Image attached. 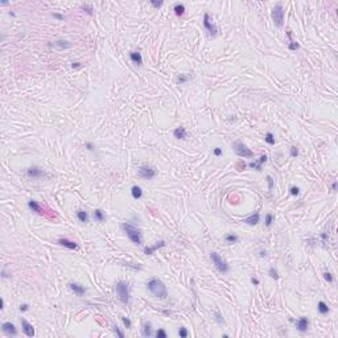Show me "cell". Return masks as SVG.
<instances>
[{
  "label": "cell",
  "instance_id": "6da1fadb",
  "mask_svg": "<svg viewBox=\"0 0 338 338\" xmlns=\"http://www.w3.org/2000/svg\"><path fill=\"white\" fill-rule=\"evenodd\" d=\"M147 288L148 291L155 296V297L159 299H166L168 297V289H166V285L157 277H153L147 283Z\"/></svg>",
  "mask_w": 338,
  "mask_h": 338
},
{
  "label": "cell",
  "instance_id": "7a4b0ae2",
  "mask_svg": "<svg viewBox=\"0 0 338 338\" xmlns=\"http://www.w3.org/2000/svg\"><path fill=\"white\" fill-rule=\"evenodd\" d=\"M122 227H123L124 233L127 234V237L129 238V240H131L132 243L137 244V246H140V244L143 243L141 233H140V230H139L136 226H133L132 223H128V222H124V223L122 225Z\"/></svg>",
  "mask_w": 338,
  "mask_h": 338
},
{
  "label": "cell",
  "instance_id": "3957f363",
  "mask_svg": "<svg viewBox=\"0 0 338 338\" xmlns=\"http://www.w3.org/2000/svg\"><path fill=\"white\" fill-rule=\"evenodd\" d=\"M115 291L119 296V300L123 304H128L129 303V285L126 281H118L116 285H115Z\"/></svg>",
  "mask_w": 338,
  "mask_h": 338
},
{
  "label": "cell",
  "instance_id": "277c9868",
  "mask_svg": "<svg viewBox=\"0 0 338 338\" xmlns=\"http://www.w3.org/2000/svg\"><path fill=\"white\" fill-rule=\"evenodd\" d=\"M210 259H211L213 264L217 267V270H218L221 274H227V272L230 271L229 263L226 262L225 259H222V256L219 255V254H217V252H210Z\"/></svg>",
  "mask_w": 338,
  "mask_h": 338
},
{
  "label": "cell",
  "instance_id": "5b68a950",
  "mask_svg": "<svg viewBox=\"0 0 338 338\" xmlns=\"http://www.w3.org/2000/svg\"><path fill=\"white\" fill-rule=\"evenodd\" d=\"M233 149L239 157H243V159H251V157H254V152L239 140L233 143Z\"/></svg>",
  "mask_w": 338,
  "mask_h": 338
},
{
  "label": "cell",
  "instance_id": "8992f818",
  "mask_svg": "<svg viewBox=\"0 0 338 338\" xmlns=\"http://www.w3.org/2000/svg\"><path fill=\"white\" fill-rule=\"evenodd\" d=\"M272 20L277 26H283L284 24V8L281 3H277L272 9Z\"/></svg>",
  "mask_w": 338,
  "mask_h": 338
},
{
  "label": "cell",
  "instance_id": "52a82bcc",
  "mask_svg": "<svg viewBox=\"0 0 338 338\" xmlns=\"http://www.w3.org/2000/svg\"><path fill=\"white\" fill-rule=\"evenodd\" d=\"M139 176L144 180H152L156 176V169L151 165H141L139 168Z\"/></svg>",
  "mask_w": 338,
  "mask_h": 338
},
{
  "label": "cell",
  "instance_id": "ba28073f",
  "mask_svg": "<svg viewBox=\"0 0 338 338\" xmlns=\"http://www.w3.org/2000/svg\"><path fill=\"white\" fill-rule=\"evenodd\" d=\"M203 26H205L207 33H209L211 37H215L217 35H218V29H217L214 22H211V18L209 16V13H205V15H203Z\"/></svg>",
  "mask_w": 338,
  "mask_h": 338
},
{
  "label": "cell",
  "instance_id": "9c48e42d",
  "mask_svg": "<svg viewBox=\"0 0 338 338\" xmlns=\"http://www.w3.org/2000/svg\"><path fill=\"white\" fill-rule=\"evenodd\" d=\"M2 330H3L4 334H7L9 337L17 336V329H16V326L13 325L12 322H4L3 325H2Z\"/></svg>",
  "mask_w": 338,
  "mask_h": 338
},
{
  "label": "cell",
  "instance_id": "30bf717a",
  "mask_svg": "<svg viewBox=\"0 0 338 338\" xmlns=\"http://www.w3.org/2000/svg\"><path fill=\"white\" fill-rule=\"evenodd\" d=\"M267 160H268V157L266 155H262L260 157H259L258 161H251V163L248 164V166H250V168H252V169H256L258 172H262V170H263V164H266Z\"/></svg>",
  "mask_w": 338,
  "mask_h": 338
},
{
  "label": "cell",
  "instance_id": "8fae6325",
  "mask_svg": "<svg viewBox=\"0 0 338 338\" xmlns=\"http://www.w3.org/2000/svg\"><path fill=\"white\" fill-rule=\"evenodd\" d=\"M44 174H45L44 170L39 168V166H31V168L26 169V176L29 178H40V177H43Z\"/></svg>",
  "mask_w": 338,
  "mask_h": 338
},
{
  "label": "cell",
  "instance_id": "7c38bea8",
  "mask_svg": "<svg viewBox=\"0 0 338 338\" xmlns=\"http://www.w3.org/2000/svg\"><path fill=\"white\" fill-rule=\"evenodd\" d=\"M21 328H22V332L26 337H35V328L32 326V324L28 322L25 318H21Z\"/></svg>",
  "mask_w": 338,
  "mask_h": 338
},
{
  "label": "cell",
  "instance_id": "4fadbf2b",
  "mask_svg": "<svg viewBox=\"0 0 338 338\" xmlns=\"http://www.w3.org/2000/svg\"><path fill=\"white\" fill-rule=\"evenodd\" d=\"M166 246V243H165V240H160V242H157L156 244H153V246H151V247H145L144 248V254L145 255H153V254L157 251L159 248L161 247H165Z\"/></svg>",
  "mask_w": 338,
  "mask_h": 338
},
{
  "label": "cell",
  "instance_id": "5bb4252c",
  "mask_svg": "<svg viewBox=\"0 0 338 338\" xmlns=\"http://www.w3.org/2000/svg\"><path fill=\"white\" fill-rule=\"evenodd\" d=\"M296 328L299 332H307L309 329V320L307 317H300L296 322Z\"/></svg>",
  "mask_w": 338,
  "mask_h": 338
},
{
  "label": "cell",
  "instance_id": "9a60e30c",
  "mask_svg": "<svg viewBox=\"0 0 338 338\" xmlns=\"http://www.w3.org/2000/svg\"><path fill=\"white\" fill-rule=\"evenodd\" d=\"M69 288H70L77 296H83V295L86 293V288H85V287H82V285L77 284V283H70V284H69Z\"/></svg>",
  "mask_w": 338,
  "mask_h": 338
},
{
  "label": "cell",
  "instance_id": "2e32d148",
  "mask_svg": "<svg viewBox=\"0 0 338 338\" xmlns=\"http://www.w3.org/2000/svg\"><path fill=\"white\" fill-rule=\"evenodd\" d=\"M129 59L136 65V66H141L143 65V57H141V53L139 52H131L129 53Z\"/></svg>",
  "mask_w": 338,
  "mask_h": 338
},
{
  "label": "cell",
  "instance_id": "e0dca14e",
  "mask_svg": "<svg viewBox=\"0 0 338 338\" xmlns=\"http://www.w3.org/2000/svg\"><path fill=\"white\" fill-rule=\"evenodd\" d=\"M58 244H61V246L66 247V248H70V250H77V248H78V244H77L75 242H73V240H69V239H65V238L58 239Z\"/></svg>",
  "mask_w": 338,
  "mask_h": 338
},
{
  "label": "cell",
  "instance_id": "ac0fdd59",
  "mask_svg": "<svg viewBox=\"0 0 338 338\" xmlns=\"http://www.w3.org/2000/svg\"><path fill=\"white\" fill-rule=\"evenodd\" d=\"M28 207L32 210V211H35L37 213V214H43V207L40 206V203L37 202V201H33V200H31V201H28Z\"/></svg>",
  "mask_w": 338,
  "mask_h": 338
},
{
  "label": "cell",
  "instance_id": "d6986e66",
  "mask_svg": "<svg viewBox=\"0 0 338 338\" xmlns=\"http://www.w3.org/2000/svg\"><path fill=\"white\" fill-rule=\"evenodd\" d=\"M173 135L176 139H181V140H184V139H186V129H185L184 127H177L173 131Z\"/></svg>",
  "mask_w": 338,
  "mask_h": 338
},
{
  "label": "cell",
  "instance_id": "ffe728a7",
  "mask_svg": "<svg viewBox=\"0 0 338 338\" xmlns=\"http://www.w3.org/2000/svg\"><path fill=\"white\" fill-rule=\"evenodd\" d=\"M259 219H260V215H259V213H255V214L247 217V218L244 219L243 222H244V223H247V225H258L259 223Z\"/></svg>",
  "mask_w": 338,
  "mask_h": 338
},
{
  "label": "cell",
  "instance_id": "44dd1931",
  "mask_svg": "<svg viewBox=\"0 0 338 338\" xmlns=\"http://www.w3.org/2000/svg\"><path fill=\"white\" fill-rule=\"evenodd\" d=\"M131 194H132V197L135 198V200H140V198L143 197V190H141V188L137 186V185L132 186V189H131Z\"/></svg>",
  "mask_w": 338,
  "mask_h": 338
},
{
  "label": "cell",
  "instance_id": "7402d4cb",
  "mask_svg": "<svg viewBox=\"0 0 338 338\" xmlns=\"http://www.w3.org/2000/svg\"><path fill=\"white\" fill-rule=\"evenodd\" d=\"M77 218L79 219V222H82V223H87V221H89V214H87V211L81 209V210L77 211Z\"/></svg>",
  "mask_w": 338,
  "mask_h": 338
},
{
  "label": "cell",
  "instance_id": "603a6c76",
  "mask_svg": "<svg viewBox=\"0 0 338 338\" xmlns=\"http://www.w3.org/2000/svg\"><path fill=\"white\" fill-rule=\"evenodd\" d=\"M54 45L58 46L59 49H67V48H71V46H73V44L69 43L67 40H57L54 43Z\"/></svg>",
  "mask_w": 338,
  "mask_h": 338
},
{
  "label": "cell",
  "instance_id": "cb8c5ba5",
  "mask_svg": "<svg viewBox=\"0 0 338 338\" xmlns=\"http://www.w3.org/2000/svg\"><path fill=\"white\" fill-rule=\"evenodd\" d=\"M141 334L144 336V337H151L152 336V325H151V322H145L144 325H143Z\"/></svg>",
  "mask_w": 338,
  "mask_h": 338
},
{
  "label": "cell",
  "instance_id": "d4e9b609",
  "mask_svg": "<svg viewBox=\"0 0 338 338\" xmlns=\"http://www.w3.org/2000/svg\"><path fill=\"white\" fill-rule=\"evenodd\" d=\"M173 11H174V13L177 16H182L184 12H185V6H184L182 3H176L174 7H173Z\"/></svg>",
  "mask_w": 338,
  "mask_h": 338
},
{
  "label": "cell",
  "instance_id": "484cf974",
  "mask_svg": "<svg viewBox=\"0 0 338 338\" xmlns=\"http://www.w3.org/2000/svg\"><path fill=\"white\" fill-rule=\"evenodd\" d=\"M317 309H318V312H320L321 314H328L329 313V307H328V304L326 303H324V301H320L317 304Z\"/></svg>",
  "mask_w": 338,
  "mask_h": 338
},
{
  "label": "cell",
  "instance_id": "4316f807",
  "mask_svg": "<svg viewBox=\"0 0 338 338\" xmlns=\"http://www.w3.org/2000/svg\"><path fill=\"white\" fill-rule=\"evenodd\" d=\"M94 219L96 221V222H103L104 221V218H106V215H104V213H103V210H100V209H96L95 211H94Z\"/></svg>",
  "mask_w": 338,
  "mask_h": 338
},
{
  "label": "cell",
  "instance_id": "83f0119b",
  "mask_svg": "<svg viewBox=\"0 0 338 338\" xmlns=\"http://www.w3.org/2000/svg\"><path fill=\"white\" fill-rule=\"evenodd\" d=\"M225 240L227 243H237L238 240H239V237H238V235H235V234H226L225 235Z\"/></svg>",
  "mask_w": 338,
  "mask_h": 338
},
{
  "label": "cell",
  "instance_id": "f1b7e54d",
  "mask_svg": "<svg viewBox=\"0 0 338 338\" xmlns=\"http://www.w3.org/2000/svg\"><path fill=\"white\" fill-rule=\"evenodd\" d=\"M264 140H266V143H268V144H270V145H274L275 143H276V140H275V136H274V133H272V132H267V133H266Z\"/></svg>",
  "mask_w": 338,
  "mask_h": 338
},
{
  "label": "cell",
  "instance_id": "f546056e",
  "mask_svg": "<svg viewBox=\"0 0 338 338\" xmlns=\"http://www.w3.org/2000/svg\"><path fill=\"white\" fill-rule=\"evenodd\" d=\"M189 81V75H186V74H180V75L176 78V82L178 83V85H184V83H186Z\"/></svg>",
  "mask_w": 338,
  "mask_h": 338
},
{
  "label": "cell",
  "instance_id": "4dcf8cb0",
  "mask_svg": "<svg viewBox=\"0 0 338 338\" xmlns=\"http://www.w3.org/2000/svg\"><path fill=\"white\" fill-rule=\"evenodd\" d=\"M214 320L217 321V324H219V325H222V324H225V320H223V317H222V314L219 311H217L215 314H214Z\"/></svg>",
  "mask_w": 338,
  "mask_h": 338
},
{
  "label": "cell",
  "instance_id": "1f68e13d",
  "mask_svg": "<svg viewBox=\"0 0 338 338\" xmlns=\"http://www.w3.org/2000/svg\"><path fill=\"white\" fill-rule=\"evenodd\" d=\"M81 8H82L86 13H89V15H92V11H94V8H92L91 4H82Z\"/></svg>",
  "mask_w": 338,
  "mask_h": 338
},
{
  "label": "cell",
  "instance_id": "d6a6232c",
  "mask_svg": "<svg viewBox=\"0 0 338 338\" xmlns=\"http://www.w3.org/2000/svg\"><path fill=\"white\" fill-rule=\"evenodd\" d=\"M268 275H270V276L272 277V279H275V280H276V279H279V274H277V271L275 270L274 267H271V268H270V271H268Z\"/></svg>",
  "mask_w": 338,
  "mask_h": 338
},
{
  "label": "cell",
  "instance_id": "836d02e7",
  "mask_svg": "<svg viewBox=\"0 0 338 338\" xmlns=\"http://www.w3.org/2000/svg\"><path fill=\"white\" fill-rule=\"evenodd\" d=\"M178 336L181 337V338H186L189 336V332H188L186 328H180V329H178Z\"/></svg>",
  "mask_w": 338,
  "mask_h": 338
},
{
  "label": "cell",
  "instance_id": "e575fe53",
  "mask_svg": "<svg viewBox=\"0 0 338 338\" xmlns=\"http://www.w3.org/2000/svg\"><path fill=\"white\" fill-rule=\"evenodd\" d=\"M272 222H274V215H272V214H267L266 215V226H267V227H271Z\"/></svg>",
  "mask_w": 338,
  "mask_h": 338
},
{
  "label": "cell",
  "instance_id": "d590c367",
  "mask_svg": "<svg viewBox=\"0 0 338 338\" xmlns=\"http://www.w3.org/2000/svg\"><path fill=\"white\" fill-rule=\"evenodd\" d=\"M324 279H325L328 283H333V281H334V277H333L330 272H325V274H324Z\"/></svg>",
  "mask_w": 338,
  "mask_h": 338
},
{
  "label": "cell",
  "instance_id": "8d00e7d4",
  "mask_svg": "<svg viewBox=\"0 0 338 338\" xmlns=\"http://www.w3.org/2000/svg\"><path fill=\"white\" fill-rule=\"evenodd\" d=\"M155 336H156L157 338H166V336H168V334H166V332H165L164 329H159V330L156 332Z\"/></svg>",
  "mask_w": 338,
  "mask_h": 338
},
{
  "label": "cell",
  "instance_id": "74e56055",
  "mask_svg": "<svg viewBox=\"0 0 338 338\" xmlns=\"http://www.w3.org/2000/svg\"><path fill=\"white\" fill-rule=\"evenodd\" d=\"M122 321H123L124 326H126L127 329H131V326H132V322H131V320H129V318H127V317H122Z\"/></svg>",
  "mask_w": 338,
  "mask_h": 338
},
{
  "label": "cell",
  "instance_id": "f35d334b",
  "mask_svg": "<svg viewBox=\"0 0 338 338\" xmlns=\"http://www.w3.org/2000/svg\"><path fill=\"white\" fill-rule=\"evenodd\" d=\"M288 48H289V50H296V49L300 48V45H299V43H296V41H291Z\"/></svg>",
  "mask_w": 338,
  "mask_h": 338
},
{
  "label": "cell",
  "instance_id": "ab89813d",
  "mask_svg": "<svg viewBox=\"0 0 338 338\" xmlns=\"http://www.w3.org/2000/svg\"><path fill=\"white\" fill-rule=\"evenodd\" d=\"M289 193L292 194V196H299V194H300V189L297 186H292V188L289 189Z\"/></svg>",
  "mask_w": 338,
  "mask_h": 338
},
{
  "label": "cell",
  "instance_id": "60d3db41",
  "mask_svg": "<svg viewBox=\"0 0 338 338\" xmlns=\"http://www.w3.org/2000/svg\"><path fill=\"white\" fill-rule=\"evenodd\" d=\"M267 182H268V189L270 190H272V188H274V178L271 177V176H267Z\"/></svg>",
  "mask_w": 338,
  "mask_h": 338
},
{
  "label": "cell",
  "instance_id": "b9f144b4",
  "mask_svg": "<svg viewBox=\"0 0 338 338\" xmlns=\"http://www.w3.org/2000/svg\"><path fill=\"white\" fill-rule=\"evenodd\" d=\"M291 156H292V157H297L299 156L297 147H291Z\"/></svg>",
  "mask_w": 338,
  "mask_h": 338
},
{
  "label": "cell",
  "instance_id": "7bdbcfd3",
  "mask_svg": "<svg viewBox=\"0 0 338 338\" xmlns=\"http://www.w3.org/2000/svg\"><path fill=\"white\" fill-rule=\"evenodd\" d=\"M114 332L116 333V336H118V337H120V338H123V337H124V333H123L122 330H120L118 326H114Z\"/></svg>",
  "mask_w": 338,
  "mask_h": 338
},
{
  "label": "cell",
  "instance_id": "ee69618b",
  "mask_svg": "<svg viewBox=\"0 0 338 338\" xmlns=\"http://www.w3.org/2000/svg\"><path fill=\"white\" fill-rule=\"evenodd\" d=\"M151 4L155 8H160L163 6V2H157V0H151Z\"/></svg>",
  "mask_w": 338,
  "mask_h": 338
},
{
  "label": "cell",
  "instance_id": "f6af8a7d",
  "mask_svg": "<svg viewBox=\"0 0 338 338\" xmlns=\"http://www.w3.org/2000/svg\"><path fill=\"white\" fill-rule=\"evenodd\" d=\"M213 153H214V156H221L222 155V148H214V152H213Z\"/></svg>",
  "mask_w": 338,
  "mask_h": 338
},
{
  "label": "cell",
  "instance_id": "bcb514c9",
  "mask_svg": "<svg viewBox=\"0 0 338 338\" xmlns=\"http://www.w3.org/2000/svg\"><path fill=\"white\" fill-rule=\"evenodd\" d=\"M28 309H29V305H28V304H21L20 305V311L21 312H26Z\"/></svg>",
  "mask_w": 338,
  "mask_h": 338
},
{
  "label": "cell",
  "instance_id": "7dc6e473",
  "mask_svg": "<svg viewBox=\"0 0 338 338\" xmlns=\"http://www.w3.org/2000/svg\"><path fill=\"white\" fill-rule=\"evenodd\" d=\"M86 148L89 151H94L95 149V147H94V144H92V143H86Z\"/></svg>",
  "mask_w": 338,
  "mask_h": 338
},
{
  "label": "cell",
  "instance_id": "c3c4849f",
  "mask_svg": "<svg viewBox=\"0 0 338 338\" xmlns=\"http://www.w3.org/2000/svg\"><path fill=\"white\" fill-rule=\"evenodd\" d=\"M53 17L58 18V20H63V15H59V13H53Z\"/></svg>",
  "mask_w": 338,
  "mask_h": 338
},
{
  "label": "cell",
  "instance_id": "681fc988",
  "mask_svg": "<svg viewBox=\"0 0 338 338\" xmlns=\"http://www.w3.org/2000/svg\"><path fill=\"white\" fill-rule=\"evenodd\" d=\"M71 67H73V69L81 67V63H79V62H73V63H71Z\"/></svg>",
  "mask_w": 338,
  "mask_h": 338
},
{
  "label": "cell",
  "instance_id": "f907efd6",
  "mask_svg": "<svg viewBox=\"0 0 338 338\" xmlns=\"http://www.w3.org/2000/svg\"><path fill=\"white\" fill-rule=\"evenodd\" d=\"M251 283H252L254 285H258V284H259V280L256 279V277H251Z\"/></svg>",
  "mask_w": 338,
  "mask_h": 338
},
{
  "label": "cell",
  "instance_id": "816d5d0a",
  "mask_svg": "<svg viewBox=\"0 0 338 338\" xmlns=\"http://www.w3.org/2000/svg\"><path fill=\"white\" fill-rule=\"evenodd\" d=\"M4 308V299H0V309Z\"/></svg>",
  "mask_w": 338,
  "mask_h": 338
},
{
  "label": "cell",
  "instance_id": "f5cc1de1",
  "mask_svg": "<svg viewBox=\"0 0 338 338\" xmlns=\"http://www.w3.org/2000/svg\"><path fill=\"white\" fill-rule=\"evenodd\" d=\"M259 256H260V258H264V256H266V251H260V252H259Z\"/></svg>",
  "mask_w": 338,
  "mask_h": 338
},
{
  "label": "cell",
  "instance_id": "db71d44e",
  "mask_svg": "<svg viewBox=\"0 0 338 338\" xmlns=\"http://www.w3.org/2000/svg\"><path fill=\"white\" fill-rule=\"evenodd\" d=\"M332 189H333V190H337V182H333V185H332Z\"/></svg>",
  "mask_w": 338,
  "mask_h": 338
},
{
  "label": "cell",
  "instance_id": "11a10c76",
  "mask_svg": "<svg viewBox=\"0 0 338 338\" xmlns=\"http://www.w3.org/2000/svg\"><path fill=\"white\" fill-rule=\"evenodd\" d=\"M244 166H246V164H244V163H243V164H238V168H242V169H244ZM242 169H240V170H242Z\"/></svg>",
  "mask_w": 338,
  "mask_h": 338
}]
</instances>
